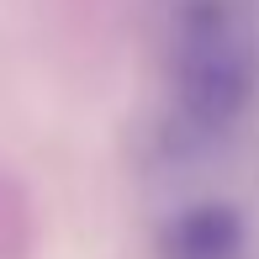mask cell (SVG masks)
<instances>
[{
    "label": "cell",
    "mask_w": 259,
    "mask_h": 259,
    "mask_svg": "<svg viewBox=\"0 0 259 259\" xmlns=\"http://www.w3.org/2000/svg\"><path fill=\"white\" fill-rule=\"evenodd\" d=\"M249 222L228 201H191L159 222V259H243Z\"/></svg>",
    "instance_id": "obj_2"
},
{
    "label": "cell",
    "mask_w": 259,
    "mask_h": 259,
    "mask_svg": "<svg viewBox=\"0 0 259 259\" xmlns=\"http://www.w3.org/2000/svg\"><path fill=\"white\" fill-rule=\"evenodd\" d=\"M169 96L185 127L217 138L259 96V48L233 0H180L169 21Z\"/></svg>",
    "instance_id": "obj_1"
}]
</instances>
